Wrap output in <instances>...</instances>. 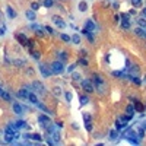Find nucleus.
Instances as JSON below:
<instances>
[{
  "label": "nucleus",
  "instance_id": "nucleus-1",
  "mask_svg": "<svg viewBox=\"0 0 146 146\" xmlns=\"http://www.w3.org/2000/svg\"><path fill=\"white\" fill-rule=\"evenodd\" d=\"M92 82L95 83V89H97L99 93H104V92H105V83H104V80H102L101 76L93 75V76H92Z\"/></svg>",
  "mask_w": 146,
  "mask_h": 146
},
{
  "label": "nucleus",
  "instance_id": "nucleus-2",
  "mask_svg": "<svg viewBox=\"0 0 146 146\" xmlns=\"http://www.w3.org/2000/svg\"><path fill=\"white\" fill-rule=\"evenodd\" d=\"M51 70H53V73H62L64 70V66H63V62H60V60H57V62H54L53 64H51Z\"/></svg>",
  "mask_w": 146,
  "mask_h": 146
},
{
  "label": "nucleus",
  "instance_id": "nucleus-3",
  "mask_svg": "<svg viewBox=\"0 0 146 146\" xmlns=\"http://www.w3.org/2000/svg\"><path fill=\"white\" fill-rule=\"evenodd\" d=\"M82 88H83V91H86L88 93H92L93 91H95V86L91 83L89 79H83L82 80Z\"/></svg>",
  "mask_w": 146,
  "mask_h": 146
},
{
  "label": "nucleus",
  "instance_id": "nucleus-4",
  "mask_svg": "<svg viewBox=\"0 0 146 146\" xmlns=\"http://www.w3.org/2000/svg\"><path fill=\"white\" fill-rule=\"evenodd\" d=\"M32 89L35 91L37 93H45V88H44V85H42L41 82H38V80H34L32 82Z\"/></svg>",
  "mask_w": 146,
  "mask_h": 146
},
{
  "label": "nucleus",
  "instance_id": "nucleus-5",
  "mask_svg": "<svg viewBox=\"0 0 146 146\" xmlns=\"http://www.w3.org/2000/svg\"><path fill=\"white\" fill-rule=\"evenodd\" d=\"M38 121H40V126H41V127H44V128H45L48 124H51L50 118H48L47 115H44V114H41V115L38 117Z\"/></svg>",
  "mask_w": 146,
  "mask_h": 146
},
{
  "label": "nucleus",
  "instance_id": "nucleus-6",
  "mask_svg": "<svg viewBox=\"0 0 146 146\" xmlns=\"http://www.w3.org/2000/svg\"><path fill=\"white\" fill-rule=\"evenodd\" d=\"M40 72L42 73V76H44V78H48V76L53 75V70H51V67H47V66H44V64L40 66Z\"/></svg>",
  "mask_w": 146,
  "mask_h": 146
},
{
  "label": "nucleus",
  "instance_id": "nucleus-7",
  "mask_svg": "<svg viewBox=\"0 0 146 146\" xmlns=\"http://www.w3.org/2000/svg\"><path fill=\"white\" fill-rule=\"evenodd\" d=\"M12 108H13V111H15L16 115H22V114H23V107H22L21 104H18V102H13Z\"/></svg>",
  "mask_w": 146,
  "mask_h": 146
},
{
  "label": "nucleus",
  "instance_id": "nucleus-8",
  "mask_svg": "<svg viewBox=\"0 0 146 146\" xmlns=\"http://www.w3.org/2000/svg\"><path fill=\"white\" fill-rule=\"evenodd\" d=\"M0 97H2V98H3L4 101H7V102H13V101H12V95H10L9 92L3 91L2 88H0Z\"/></svg>",
  "mask_w": 146,
  "mask_h": 146
},
{
  "label": "nucleus",
  "instance_id": "nucleus-9",
  "mask_svg": "<svg viewBox=\"0 0 146 146\" xmlns=\"http://www.w3.org/2000/svg\"><path fill=\"white\" fill-rule=\"evenodd\" d=\"M53 22L57 25L58 28H64V27H66V23L63 22V19L60 18V16H56V15H54V16H53Z\"/></svg>",
  "mask_w": 146,
  "mask_h": 146
},
{
  "label": "nucleus",
  "instance_id": "nucleus-10",
  "mask_svg": "<svg viewBox=\"0 0 146 146\" xmlns=\"http://www.w3.org/2000/svg\"><path fill=\"white\" fill-rule=\"evenodd\" d=\"M134 32H136V35H137V37H140V38H146V31H145L142 27L136 28V29H134Z\"/></svg>",
  "mask_w": 146,
  "mask_h": 146
},
{
  "label": "nucleus",
  "instance_id": "nucleus-11",
  "mask_svg": "<svg viewBox=\"0 0 146 146\" xmlns=\"http://www.w3.org/2000/svg\"><path fill=\"white\" fill-rule=\"evenodd\" d=\"M15 139H16V137H15V133H7V132H6L4 140H6L7 143H13V142H15Z\"/></svg>",
  "mask_w": 146,
  "mask_h": 146
},
{
  "label": "nucleus",
  "instance_id": "nucleus-12",
  "mask_svg": "<svg viewBox=\"0 0 146 146\" xmlns=\"http://www.w3.org/2000/svg\"><path fill=\"white\" fill-rule=\"evenodd\" d=\"M25 15H27V18L29 19V21H35V18H37V15H35V10H27V13H25Z\"/></svg>",
  "mask_w": 146,
  "mask_h": 146
},
{
  "label": "nucleus",
  "instance_id": "nucleus-13",
  "mask_svg": "<svg viewBox=\"0 0 146 146\" xmlns=\"http://www.w3.org/2000/svg\"><path fill=\"white\" fill-rule=\"evenodd\" d=\"M28 99L32 102V104H35V105H37V102H38V97H37V93L29 92V97H28Z\"/></svg>",
  "mask_w": 146,
  "mask_h": 146
},
{
  "label": "nucleus",
  "instance_id": "nucleus-14",
  "mask_svg": "<svg viewBox=\"0 0 146 146\" xmlns=\"http://www.w3.org/2000/svg\"><path fill=\"white\" fill-rule=\"evenodd\" d=\"M19 97L23 98V99H28V97H29L28 89H21V91H19Z\"/></svg>",
  "mask_w": 146,
  "mask_h": 146
},
{
  "label": "nucleus",
  "instance_id": "nucleus-15",
  "mask_svg": "<svg viewBox=\"0 0 146 146\" xmlns=\"http://www.w3.org/2000/svg\"><path fill=\"white\" fill-rule=\"evenodd\" d=\"M126 111H127V115H128V117H133V115H134V107H133L132 104H130V105H127Z\"/></svg>",
  "mask_w": 146,
  "mask_h": 146
},
{
  "label": "nucleus",
  "instance_id": "nucleus-16",
  "mask_svg": "<svg viewBox=\"0 0 146 146\" xmlns=\"http://www.w3.org/2000/svg\"><path fill=\"white\" fill-rule=\"evenodd\" d=\"M16 127H18V128H27V130H29V126L25 123V121H18V123H16Z\"/></svg>",
  "mask_w": 146,
  "mask_h": 146
},
{
  "label": "nucleus",
  "instance_id": "nucleus-17",
  "mask_svg": "<svg viewBox=\"0 0 146 146\" xmlns=\"http://www.w3.org/2000/svg\"><path fill=\"white\" fill-rule=\"evenodd\" d=\"M70 41L73 42V44H80V37L78 35V34H75V35H72Z\"/></svg>",
  "mask_w": 146,
  "mask_h": 146
},
{
  "label": "nucleus",
  "instance_id": "nucleus-18",
  "mask_svg": "<svg viewBox=\"0 0 146 146\" xmlns=\"http://www.w3.org/2000/svg\"><path fill=\"white\" fill-rule=\"evenodd\" d=\"M7 16H9V18H15V16H16V12L12 9L10 6H7Z\"/></svg>",
  "mask_w": 146,
  "mask_h": 146
},
{
  "label": "nucleus",
  "instance_id": "nucleus-19",
  "mask_svg": "<svg viewBox=\"0 0 146 146\" xmlns=\"http://www.w3.org/2000/svg\"><path fill=\"white\" fill-rule=\"evenodd\" d=\"M79 101H80V105H86V104H88V102H89V98H88L86 95H82Z\"/></svg>",
  "mask_w": 146,
  "mask_h": 146
},
{
  "label": "nucleus",
  "instance_id": "nucleus-20",
  "mask_svg": "<svg viewBox=\"0 0 146 146\" xmlns=\"http://www.w3.org/2000/svg\"><path fill=\"white\" fill-rule=\"evenodd\" d=\"M58 58H60V62H66L67 60V53L66 51H62V53L58 54Z\"/></svg>",
  "mask_w": 146,
  "mask_h": 146
},
{
  "label": "nucleus",
  "instance_id": "nucleus-21",
  "mask_svg": "<svg viewBox=\"0 0 146 146\" xmlns=\"http://www.w3.org/2000/svg\"><path fill=\"white\" fill-rule=\"evenodd\" d=\"M85 28H86L89 32L93 31V28H95V27H93V22H92V21H86V27H85Z\"/></svg>",
  "mask_w": 146,
  "mask_h": 146
},
{
  "label": "nucleus",
  "instance_id": "nucleus-22",
  "mask_svg": "<svg viewBox=\"0 0 146 146\" xmlns=\"http://www.w3.org/2000/svg\"><path fill=\"white\" fill-rule=\"evenodd\" d=\"M18 40L22 42L23 45H28V40H27V37H25V35H18Z\"/></svg>",
  "mask_w": 146,
  "mask_h": 146
},
{
  "label": "nucleus",
  "instance_id": "nucleus-23",
  "mask_svg": "<svg viewBox=\"0 0 146 146\" xmlns=\"http://www.w3.org/2000/svg\"><path fill=\"white\" fill-rule=\"evenodd\" d=\"M86 9H88V4L85 3V2H80V3H79V10H80V12H85Z\"/></svg>",
  "mask_w": 146,
  "mask_h": 146
},
{
  "label": "nucleus",
  "instance_id": "nucleus-24",
  "mask_svg": "<svg viewBox=\"0 0 146 146\" xmlns=\"http://www.w3.org/2000/svg\"><path fill=\"white\" fill-rule=\"evenodd\" d=\"M60 38H62L64 42H70V37H69L67 34H60Z\"/></svg>",
  "mask_w": 146,
  "mask_h": 146
},
{
  "label": "nucleus",
  "instance_id": "nucleus-25",
  "mask_svg": "<svg viewBox=\"0 0 146 146\" xmlns=\"http://www.w3.org/2000/svg\"><path fill=\"white\" fill-rule=\"evenodd\" d=\"M117 136H118V132H117V130H113V132L110 133V139H111V140H115Z\"/></svg>",
  "mask_w": 146,
  "mask_h": 146
},
{
  "label": "nucleus",
  "instance_id": "nucleus-26",
  "mask_svg": "<svg viewBox=\"0 0 146 146\" xmlns=\"http://www.w3.org/2000/svg\"><path fill=\"white\" fill-rule=\"evenodd\" d=\"M31 56H32V58H35V60H38V58L41 57L40 51H31Z\"/></svg>",
  "mask_w": 146,
  "mask_h": 146
},
{
  "label": "nucleus",
  "instance_id": "nucleus-27",
  "mask_svg": "<svg viewBox=\"0 0 146 146\" xmlns=\"http://www.w3.org/2000/svg\"><path fill=\"white\" fill-rule=\"evenodd\" d=\"M80 78H82V76H80L79 73H76V72H75V73L72 75V79H73V80H76V82H78V80H82Z\"/></svg>",
  "mask_w": 146,
  "mask_h": 146
},
{
  "label": "nucleus",
  "instance_id": "nucleus-28",
  "mask_svg": "<svg viewBox=\"0 0 146 146\" xmlns=\"http://www.w3.org/2000/svg\"><path fill=\"white\" fill-rule=\"evenodd\" d=\"M121 27H123L124 29H128V28H130V21H123V22H121Z\"/></svg>",
  "mask_w": 146,
  "mask_h": 146
},
{
  "label": "nucleus",
  "instance_id": "nucleus-29",
  "mask_svg": "<svg viewBox=\"0 0 146 146\" xmlns=\"http://www.w3.org/2000/svg\"><path fill=\"white\" fill-rule=\"evenodd\" d=\"M42 4H44L45 7H51V6H53V0H44Z\"/></svg>",
  "mask_w": 146,
  "mask_h": 146
},
{
  "label": "nucleus",
  "instance_id": "nucleus-30",
  "mask_svg": "<svg viewBox=\"0 0 146 146\" xmlns=\"http://www.w3.org/2000/svg\"><path fill=\"white\" fill-rule=\"evenodd\" d=\"M137 23H139V27H142V28H145V27H146V21H145V19H142V18H140V19H137Z\"/></svg>",
  "mask_w": 146,
  "mask_h": 146
},
{
  "label": "nucleus",
  "instance_id": "nucleus-31",
  "mask_svg": "<svg viewBox=\"0 0 146 146\" xmlns=\"http://www.w3.org/2000/svg\"><path fill=\"white\" fill-rule=\"evenodd\" d=\"M132 4H133L134 7H139V6L142 4V0H132Z\"/></svg>",
  "mask_w": 146,
  "mask_h": 146
},
{
  "label": "nucleus",
  "instance_id": "nucleus-32",
  "mask_svg": "<svg viewBox=\"0 0 146 146\" xmlns=\"http://www.w3.org/2000/svg\"><path fill=\"white\" fill-rule=\"evenodd\" d=\"M83 118H85V123H88V121H91V120H92L91 114H88V113H85V114H83Z\"/></svg>",
  "mask_w": 146,
  "mask_h": 146
},
{
  "label": "nucleus",
  "instance_id": "nucleus-33",
  "mask_svg": "<svg viewBox=\"0 0 146 146\" xmlns=\"http://www.w3.org/2000/svg\"><path fill=\"white\" fill-rule=\"evenodd\" d=\"M123 21H130V15H127V13H123L121 16H120Z\"/></svg>",
  "mask_w": 146,
  "mask_h": 146
},
{
  "label": "nucleus",
  "instance_id": "nucleus-34",
  "mask_svg": "<svg viewBox=\"0 0 146 146\" xmlns=\"http://www.w3.org/2000/svg\"><path fill=\"white\" fill-rule=\"evenodd\" d=\"M132 80L136 83V85H142V79H139V78H136V76H134V78H132Z\"/></svg>",
  "mask_w": 146,
  "mask_h": 146
},
{
  "label": "nucleus",
  "instance_id": "nucleus-35",
  "mask_svg": "<svg viewBox=\"0 0 146 146\" xmlns=\"http://www.w3.org/2000/svg\"><path fill=\"white\" fill-rule=\"evenodd\" d=\"M79 64H80V66H88V60H86V58H80V60H79Z\"/></svg>",
  "mask_w": 146,
  "mask_h": 146
},
{
  "label": "nucleus",
  "instance_id": "nucleus-36",
  "mask_svg": "<svg viewBox=\"0 0 146 146\" xmlns=\"http://www.w3.org/2000/svg\"><path fill=\"white\" fill-rule=\"evenodd\" d=\"M134 108H136L137 111H142V110H143V105L140 104V102H139V101H137V102H136V107H134Z\"/></svg>",
  "mask_w": 146,
  "mask_h": 146
},
{
  "label": "nucleus",
  "instance_id": "nucleus-37",
  "mask_svg": "<svg viewBox=\"0 0 146 146\" xmlns=\"http://www.w3.org/2000/svg\"><path fill=\"white\" fill-rule=\"evenodd\" d=\"M31 28H32L34 31H38V29H41V27H40L38 23H32V25H31Z\"/></svg>",
  "mask_w": 146,
  "mask_h": 146
},
{
  "label": "nucleus",
  "instance_id": "nucleus-38",
  "mask_svg": "<svg viewBox=\"0 0 146 146\" xmlns=\"http://www.w3.org/2000/svg\"><path fill=\"white\" fill-rule=\"evenodd\" d=\"M15 64L21 67V66H23V64H25V62H23V60H15Z\"/></svg>",
  "mask_w": 146,
  "mask_h": 146
},
{
  "label": "nucleus",
  "instance_id": "nucleus-39",
  "mask_svg": "<svg viewBox=\"0 0 146 146\" xmlns=\"http://www.w3.org/2000/svg\"><path fill=\"white\" fill-rule=\"evenodd\" d=\"M44 31H45L47 34H54V31H53V28H51V27H45Z\"/></svg>",
  "mask_w": 146,
  "mask_h": 146
},
{
  "label": "nucleus",
  "instance_id": "nucleus-40",
  "mask_svg": "<svg viewBox=\"0 0 146 146\" xmlns=\"http://www.w3.org/2000/svg\"><path fill=\"white\" fill-rule=\"evenodd\" d=\"M53 91H54V95H57V97H60V93H62V89H60V88H54Z\"/></svg>",
  "mask_w": 146,
  "mask_h": 146
},
{
  "label": "nucleus",
  "instance_id": "nucleus-41",
  "mask_svg": "<svg viewBox=\"0 0 146 146\" xmlns=\"http://www.w3.org/2000/svg\"><path fill=\"white\" fill-rule=\"evenodd\" d=\"M85 126H86V130H88V132H91V130H92V123H91V121H88Z\"/></svg>",
  "mask_w": 146,
  "mask_h": 146
},
{
  "label": "nucleus",
  "instance_id": "nucleus-42",
  "mask_svg": "<svg viewBox=\"0 0 146 146\" xmlns=\"http://www.w3.org/2000/svg\"><path fill=\"white\" fill-rule=\"evenodd\" d=\"M38 7H40V4H38V3H32V4H31V9H32V10H37Z\"/></svg>",
  "mask_w": 146,
  "mask_h": 146
},
{
  "label": "nucleus",
  "instance_id": "nucleus-43",
  "mask_svg": "<svg viewBox=\"0 0 146 146\" xmlns=\"http://www.w3.org/2000/svg\"><path fill=\"white\" fill-rule=\"evenodd\" d=\"M66 99H67L69 102L72 101V93H70V92H66Z\"/></svg>",
  "mask_w": 146,
  "mask_h": 146
},
{
  "label": "nucleus",
  "instance_id": "nucleus-44",
  "mask_svg": "<svg viewBox=\"0 0 146 146\" xmlns=\"http://www.w3.org/2000/svg\"><path fill=\"white\" fill-rule=\"evenodd\" d=\"M88 40H89V42H93V37L91 35V32L88 34Z\"/></svg>",
  "mask_w": 146,
  "mask_h": 146
},
{
  "label": "nucleus",
  "instance_id": "nucleus-45",
  "mask_svg": "<svg viewBox=\"0 0 146 146\" xmlns=\"http://www.w3.org/2000/svg\"><path fill=\"white\" fill-rule=\"evenodd\" d=\"M75 67H76V64H72L70 67H67V70H69V72H73V69H75Z\"/></svg>",
  "mask_w": 146,
  "mask_h": 146
},
{
  "label": "nucleus",
  "instance_id": "nucleus-46",
  "mask_svg": "<svg viewBox=\"0 0 146 146\" xmlns=\"http://www.w3.org/2000/svg\"><path fill=\"white\" fill-rule=\"evenodd\" d=\"M142 128H143V130H146V123H143V124H142Z\"/></svg>",
  "mask_w": 146,
  "mask_h": 146
},
{
  "label": "nucleus",
  "instance_id": "nucleus-47",
  "mask_svg": "<svg viewBox=\"0 0 146 146\" xmlns=\"http://www.w3.org/2000/svg\"><path fill=\"white\" fill-rule=\"evenodd\" d=\"M143 13H145V15H146V9H145V10H143Z\"/></svg>",
  "mask_w": 146,
  "mask_h": 146
},
{
  "label": "nucleus",
  "instance_id": "nucleus-48",
  "mask_svg": "<svg viewBox=\"0 0 146 146\" xmlns=\"http://www.w3.org/2000/svg\"><path fill=\"white\" fill-rule=\"evenodd\" d=\"M145 80H146V76H145Z\"/></svg>",
  "mask_w": 146,
  "mask_h": 146
}]
</instances>
